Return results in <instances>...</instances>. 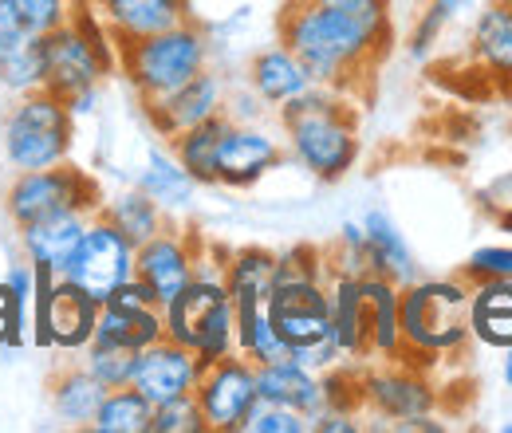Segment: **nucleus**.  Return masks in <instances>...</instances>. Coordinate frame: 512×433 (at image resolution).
Returning a JSON list of instances; mask_svg holds the SVG:
<instances>
[{"mask_svg":"<svg viewBox=\"0 0 512 433\" xmlns=\"http://www.w3.org/2000/svg\"><path fill=\"white\" fill-rule=\"evenodd\" d=\"M446 24H449L446 12H438L434 4H426L422 20L414 24V36H410V56H414V60H426V56L434 52V44H438V36H442Z\"/></svg>","mask_w":512,"mask_h":433,"instance_id":"40","label":"nucleus"},{"mask_svg":"<svg viewBox=\"0 0 512 433\" xmlns=\"http://www.w3.org/2000/svg\"><path fill=\"white\" fill-rule=\"evenodd\" d=\"M134 252L138 248L130 245L103 213H91L83 241L75 248V256L67 260L64 280L75 284V288H83L91 300L103 304L123 280L134 276Z\"/></svg>","mask_w":512,"mask_h":433,"instance_id":"8","label":"nucleus"},{"mask_svg":"<svg viewBox=\"0 0 512 433\" xmlns=\"http://www.w3.org/2000/svg\"><path fill=\"white\" fill-rule=\"evenodd\" d=\"M91 4L99 8L115 44L146 40L154 32H166V28H178L190 20L186 0H91Z\"/></svg>","mask_w":512,"mask_h":433,"instance_id":"16","label":"nucleus"},{"mask_svg":"<svg viewBox=\"0 0 512 433\" xmlns=\"http://www.w3.org/2000/svg\"><path fill=\"white\" fill-rule=\"evenodd\" d=\"M402 359L422 367L469 343V280H410L402 288Z\"/></svg>","mask_w":512,"mask_h":433,"instance_id":"3","label":"nucleus"},{"mask_svg":"<svg viewBox=\"0 0 512 433\" xmlns=\"http://www.w3.org/2000/svg\"><path fill=\"white\" fill-rule=\"evenodd\" d=\"M225 103H229L225 79L205 67V71L193 75L190 83H182L178 91H170V95H162V99H150V103H142V107H146V119L154 123V130H158L162 138H174V134L190 130V126L221 115Z\"/></svg>","mask_w":512,"mask_h":433,"instance_id":"15","label":"nucleus"},{"mask_svg":"<svg viewBox=\"0 0 512 433\" xmlns=\"http://www.w3.org/2000/svg\"><path fill=\"white\" fill-rule=\"evenodd\" d=\"M256 394L268 398V402H276V406H288V410L304 414L308 422H316L323 410H327L323 374L308 371V367H300L292 359L256 367Z\"/></svg>","mask_w":512,"mask_h":433,"instance_id":"19","label":"nucleus"},{"mask_svg":"<svg viewBox=\"0 0 512 433\" xmlns=\"http://www.w3.org/2000/svg\"><path fill=\"white\" fill-rule=\"evenodd\" d=\"M0 87L12 95H28L44 87V36L16 32L0 44Z\"/></svg>","mask_w":512,"mask_h":433,"instance_id":"31","label":"nucleus"},{"mask_svg":"<svg viewBox=\"0 0 512 433\" xmlns=\"http://www.w3.org/2000/svg\"><path fill=\"white\" fill-rule=\"evenodd\" d=\"M99 205H103L99 186L91 182L87 170L71 162L12 174V182L4 189V213L16 229L44 217H60V213H99Z\"/></svg>","mask_w":512,"mask_h":433,"instance_id":"7","label":"nucleus"},{"mask_svg":"<svg viewBox=\"0 0 512 433\" xmlns=\"http://www.w3.org/2000/svg\"><path fill=\"white\" fill-rule=\"evenodd\" d=\"M150 433H209V430H205V418H201L197 398L186 394V398H174V402L154 406Z\"/></svg>","mask_w":512,"mask_h":433,"instance_id":"38","label":"nucleus"},{"mask_svg":"<svg viewBox=\"0 0 512 433\" xmlns=\"http://www.w3.org/2000/svg\"><path fill=\"white\" fill-rule=\"evenodd\" d=\"M150 418H154V406L134 390V386H119V390H107L99 410H95V422L87 426L91 433H150Z\"/></svg>","mask_w":512,"mask_h":433,"instance_id":"34","label":"nucleus"},{"mask_svg":"<svg viewBox=\"0 0 512 433\" xmlns=\"http://www.w3.org/2000/svg\"><path fill=\"white\" fill-rule=\"evenodd\" d=\"M390 40V0H292L280 12V44L312 83L343 95L383 60Z\"/></svg>","mask_w":512,"mask_h":433,"instance_id":"1","label":"nucleus"},{"mask_svg":"<svg viewBox=\"0 0 512 433\" xmlns=\"http://www.w3.org/2000/svg\"><path fill=\"white\" fill-rule=\"evenodd\" d=\"M48 394H52V414L71 426V430H87L91 422H95V410H99V402H103V386L87 374L83 363H67L60 371L52 374V382H48Z\"/></svg>","mask_w":512,"mask_h":433,"instance_id":"26","label":"nucleus"},{"mask_svg":"<svg viewBox=\"0 0 512 433\" xmlns=\"http://www.w3.org/2000/svg\"><path fill=\"white\" fill-rule=\"evenodd\" d=\"M201 371H205V363L193 355L190 347H182V343H174V339H158V343H150L146 351H138L130 386H134L150 406H162V402H174V398L193 394Z\"/></svg>","mask_w":512,"mask_h":433,"instance_id":"14","label":"nucleus"},{"mask_svg":"<svg viewBox=\"0 0 512 433\" xmlns=\"http://www.w3.org/2000/svg\"><path fill=\"white\" fill-rule=\"evenodd\" d=\"M107 308H119V311H138V308H158V300H154V292L138 280V276H130V280H123L107 300H103Z\"/></svg>","mask_w":512,"mask_h":433,"instance_id":"41","label":"nucleus"},{"mask_svg":"<svg viewBox=\"0 0 512 433\" xmlns=\"http://www.w3.org/2000/svg\"><path fill=\"white\" fill-rule=\"evenodd\" d=\"M327 304H331V335L343 359H367V300L359 276L327 264Z\"/></svg>","mask_w":512,"mask_h":433,"instance_id":"18","label":"nucleus"},{"mask_svg":"<svg viewBox=\"0 0 512 433\" xmlns=\"http://www.w3.org/2000/svg\"><path fill=\"white\" fill-rule=\"evenodd\" d=\"M197 260H201V245L193 241L186 229L166 225L158 237L138 245V252H134V276L154 292V300L162 308L197 276Z\"/></svg>","mask_w":512,"mask_h":433,"instance_id":"11","label":"nucleus"},{"mask_svg":"<svg viewBox=\"0 0 512 433\" xmlns=\"http://www.w3.org/2000/svg\"><path fill=\"white\" fill-rule=\"evenodd\" d=\"M284 146L296 158L300 170H308L316 182H339L359 162V123L347 107L343 91L312 83L300 99L284 103L280 111Z\"/></svg>","mask_w":512,"mask_h":433,"instance_id":"2","label":"nucleus"},{"mask_svg":"<svg viewBox=\"0 0 512 433\" xmlns=\"http://www.w3.org/2000/svg\"><path fill=\"white\" fill-rule=\"evenodd\" d=\"M16 32H20V24H16V16H12L8 0H0V44H4V40H12Z\"/></svg>","mask_w":512,"mask_h":433,"instance_id":"44","label":"nucleus"},{"mask_svg":"<svg viewBox=\"0 0 512 433\" xmlns=\"http://www.w3.org/2000/svg\"><path fill=\"white\" fill-rule=\"evenodd\" d=\"M430 4H434L438 12H446L449 20H457V16H461V12H469L477 0H430Z\"/></svg>","mask_w":512,"mask_h":433,"instance_id":"45","label":"nucleus"},{"mask_svg":"<svg viewBox=\"0 0 512 433\" xmlns=\"http://www.w3.org/2000/svg\"><path fill=\"white\" fill-rule=\"evenodd\" d=\"M229 126H233L229 111H221V115H213V119H205V123H197L170 138L174 158L182 162V170L197 186H217V150H221V138L229 134Z\"/></svg>","mask_w":512,"mask_h":433,"instance_id":"27","label":"nucleus"},{"mask_svg":"<svg viewBox=\"0 0 512 433\" xmlns=\"http://www.w3.org/2000/svg\"><path fill=\"white\" fill-rule=\"evenodd\" d=\"M461 276L469 284L477 280H512V245H485V248H473Z\"/></svg>","mask_w":512,"mask_h":433,"instance_id":"39","label":"nucleus"},{"mask_svg":"<svg viewBox=\"0 0 512 433\" xmlns=\"http://www.w3.org/2000/svg\"><path fill=\"white\" fill-rule=\"evenodd\" d=\"M87 221L91 213H60V217H44V221H32V225H20V252L24 260L32 264H48L52 272L64 276L67 260L75 256V248L87 233Z\"/></svg>","mask_w":512,"mask_h":433,"instance_id":"22","label":"nucleus"},{"mask_svg":"<svg viewBox=\"0 0 512 433\" xmlns=\"http://www.w3.org/2000/svg\"><path fill=\"white\" fill-rule=\"evenodd\" d=\"M166 339V323H162V308H138L119 311L99 304V319H95V339L91 343H115L127 351H146L150 343Z\"/></svg>","mask_w":512,"mask_h":433,"instance_id":"30","label":"nucleus"},{"mask_svg":"<svg viewBox=\"0 0 512 433\" xmlns=\"http://www.w3.org/2000/svg\"><path fill=\"white\" fill-rule=\"evenodd\" d=\"M501 355H505V363H501V378H505V386L512 390V347H505Z\"/></svg>","mask_w":512,"mask_h":433,"instance_id":"46","label":"nucleus"},{"mask_svg":"<svg viewBox=\"0 0 512 433\" xmlns=\"http://www.w3.org/2000/svg\"><path fill=\"white\" fill-rule=\"evenodd\" d=\"M359 394L367 410L390 422H414L438 410L434 382L410 363H379L375 371L359 374Z\"/></svg>","mask_w":512,"mask_h":433,"instance_id":"10","label":"nucleus"},{"mask_svg":"<svg viewBox=\"0 0 512 433\" xmlns=\"http://www.w3.org/2000/svg\"><path fill=\"white\" fill-rule=\"evenodd\" d=\"M99 213L127 237L130 245H146L150 237H158L166 225H170V213L154 201V197H146L142 189H123V193H115L111 201H103L99 205Z\"/></svg>","mask_w":512,"mask_h":433,"instance_id":"28","label":"nucleus"},{"mask_svg":"<svg viewBox=\"0 0 512 433\" xmlns=\"http://www.w3.org/2000/svg\"><path fill=\"white\" fill-rule=\"evenodd\" d=\"M237 433H312V422L304 414H296L288 406H276V402L256 394V402L249 406V414H245Z\"/></svg>","mask_w":512,"mask_h":433,"instance_id":"36","label":"nucleus"},{"mask_svg":"<svg viewBox=\"0 0 512 433\" xmlns=\"http://www.w3.org/2000/svg\"><path fill=\"white\" fill-rule=\"evenodd\" d=\"M95 319H99V300H91L83 288L67 284L60 276L52 308H48V335H52V351L64 355H83L87 343L95 339Z\"/></svg>","mask_w":512,"mask_h":433,"instance_id":"23","label":"nucleus"},{"mask_svg":"<svg viewBox=\"0 0 512 433\" xmlns=\"http://www.w3.org/2000/svg\"><path fill=\"white\" fill-rule=\"evenodd\" d=\"M71 4L75 0H8L20 32H32V36H48L52 28L67 24Z\"/></svg>","mask_w":512,"mask_h":433,"instance_id":"37","label":"nucleus"},{"mask_svg":"<svg viewBox=\"0 0 512 433\" xmlns=\"http://www.w3.org/2000/svg\"><path fill=\"white\" fill-rule=\"evenodd\" d=\"M276 272V252L268 248H237L225 256V288L229 300H268Z\"/></svg>","mask_w":512,"mask_h":433,"instance_id":"32","label":"nucleus"},{"mask_svg":"<svg viewBox=\"0 0 512 433\" xmlns=\"http://www.w3.org/2000/svg\"><path fill=\"white\" fill-rule=\"evenodd\" d=\"M79 363L87 367V374H91L103 390H119V386H130V378H134L138 351L115 347V343H87V351H83Z\"/></svg>","mask_w":512,"mask_h":433,"instance_id":"35","label":"nucleus"},{"mask_svg":"<svg viewBox=\"0 0 512 433\" xmlns=\"http://www.w3.org/2000/svg\"><path fill=\"white\" fill-rule=\"evenodd\" d=\"M67 111L75 115V119H87V115H95V103H99V87H87V91H75L71 99H64Z\"/></svg>","mask_w":512,"mask_h":433,"instance_id":"43","label":"nucleus"},{"mask_svg":"<svg viewBox=\"0 0 512 433\" xmlns=\"http://www.w3.org/2000/svg\"><path fill=\"white\" fill-rule=\"evenodd\" d=\"M363 300H367V359L398 363L402 359V288L386 276L363 272Z\"/></svg>","mask_w":512,"mask_h":433,"instance_id":"17","label":"nucleus"},{"mask_svg":"<svg viewBox=\"0 0 512 433\" xmlns=\"http://www.w3.org/2000/svg\"><path fill=\"white\" fill-rule=\"evenodd\" d=\"M469 44L493 79H512V0H493L477 12Z\"/></svg>","mask_w":512,"mask_h":433,"instance_id":"25","label":"nucleus"},{"mask_svg":"<svg viewBox=\"0 0 512 433\" xmlns=\"http://www.w3.org/2000/svg\"><path fill=\"white\" fill-rule=\"evenodd\" d=\"M107 75H111L107 63L99 60V52L87 44V36L71 20L44 36V91L71 99L75 91L99 87Z\"/></svg>","mask_w":512,"mask_h":433,"instance_id":"13","label":"nucleus"},{"mask_svg":"<svg viewBox=\"0 0 512 433\" xmlns=\"http://www.w3.org/2000/svg\"><path fill=\"white\" fill-rule=\"evenodd\" d=\"M359 225H363V264H367V272L394 280L398 288H406L410 280H418L414 252L406 245L402 229L386 217L383 209H371Z\"/></svg>","mask_w":512,"mask_h":433,"instance_id":"21","label":"nucleus"},{"mask_svg":"<svg viewBox=\"0 0 512 433\" xmlns=\"http://www.w3.org/2000/svg\"><path fill=\"white\" fill-rule=\"evenodd\" d=\"M284 162V142L256 123H233L217 150V186L253 189Z\"/></svg>","mask_w":512,"mask_h":433,"instance_id":"12","label":"nucleus"},{"mask_svg":"<svg viewBox=\"0 0 512 433\" xmlns=\"http://www.w3.org/2000/svg\"><path fill=\"white\" fill-rule=\"evenodd\" d=\"M134 186L142 189L146 197H154L166 213H178V209H190L197 182L182 170V162L174 158V150L150 146L146 166H142V174H138V182H134Z\"/></svg>","mask_w":512,"mask_h":433,"instance_id":"29","label":"nucleus"},{"mask_svg":"<svg viewBox=\"0 0 512 433\" xmlns=\"http://www.w3.org/2000/svg\"><path fill=\"white\" fill-rule=\"evenodd\" d=\"M75 146V115L67 103L52 91H28L16 95L0 126V154L12 174L48 170L71 158Z\"/></svg>","mask_w":512,"mask_h":433,"instance_id":"5","label":"nucleus"},{"mask_svg":"<svg viewBox=\"0 0 512 433\" xmlns=\"http://www.w3.org/2000/svg\"><path fill=\"white\" fill-rule=\"evenodd\" d=\"M316 433H359L363 426L355 422V414H343V410H323L320 418L312 422Z\"/></svg>","mask_w":512,"mask_h":433,"instance_id":"42","label":"nucleus"},{"mask_svg":"<svg viewBox=\"0 0 512 433\" xmlns=\"http://www.w3.org/2000/svg\"><path fill=\"white\" fill-rule=\"evenodd\" d=\"M249 87H253L260 107L280 111L284 103L300 99L312 87V75H308V67L296 60L284 44H268L249 63Z\"/></svg>","mask_w":512,"mask_h":433,"instance_id":"20","label":"nucleus"},{"mask_svg":"<svg viewBox=\"0 0 512 433\" xmlns=\"http://www.w3.org/2000/svg\"><path fill=\"white\" fill-rule=\"evenodd\" d=\"M162 323L166 339L190 347L205 367L237 355V323L225 288V264L197 260V276L170 304H162Z\"/></svg>","mask_w":512,"mask_h":433,"instance_id":"4","label":"nucleus"},{"mask_svg":"<svg viewBox=\"0 0 512 433\" xmlns=\"http://www.w3.org/2000/svg\"><path fill=\"white\" fill-rule=\"evenodd\" d=\"M32 260L12 264L8 276L0 280V304H4V347L16 351L28 343L32 327Z\"/></svg>","mask_w":512,"mask_h":433,"instance_id":"33","label":"nucleus"},{"mask_svg":"<svg viewBox=\"0 0 512 433\" xmlns=\"http://www.w3.org/2000/svg\"><path fill=\"white\" fill-rule=\"evenodd\" d=\"M193 398L201 406V418H205V430L209 433H237L249 406L256 402V367L245 355H229V359H217L209 363L197 386H193Z\"/></svg>","mask_w":512,"mask_h":433,"instance_id":"9","label":"nucleus"},{"mask_svg":"<svg viewBox=\"0 0 512 433\" xmlns=\"http://www.w3.org/2000/svg\"><path fill=\"white\" fill-rule=\"evenodd\" d=\"M205 67H209V36L193 20L166 28V32H154L146 40L119 44V71L142 95V103L178 91Z\"/></svg>","mask_w":512,"mask_h":433,"instance_id":"6","label":"nucleus"},{"mask_svg":"<svg viewBox=\"0 0 512 433\" xmlns=\"http://www.w3.org/2000/svg\"><path fill=\"white\" fill-rule=\"evenodd\" d=\"M469 339L481 347H512V280L469 284Z\"/></svg>","mask_w":512,"mask_h":433,"instance_id":"24","label":"nucleus"}]
</instances>
